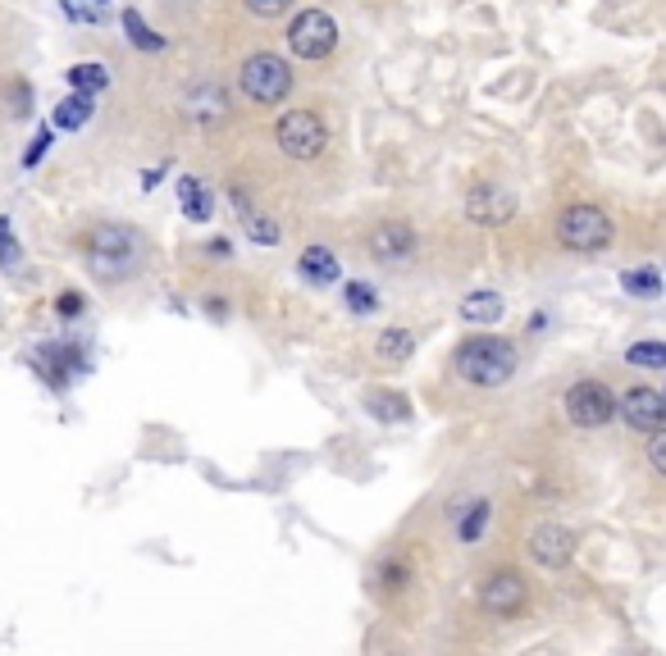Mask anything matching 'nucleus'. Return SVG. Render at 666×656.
Returning <instances> with one entry per match:
<instances>
[{"label":"nucleus","instance_id":"obj_17","mask_svg":"<svg viewBox=\"0 0 666 656\" xmlns=\"http://www.w3.org/2000/svg\"><path fill=\"white\" fill-rule=\"evenodd\" d=\"M302 274L311 283H339V256L329 247H306L302 251Z\"/></svg>","mask_w":666,"mask_h":656},{"label":"nucleus","instance_id":"obj_6","mask_svg":"<svg viewBox=\"0 0 666 656\" xmlns=\"http://www.w3.org/2000/svg\"><path fill=\"white\" fill-rule=\"evenodd\" d=\"M562 402H566V419L575 424V429H603V424L616 415V397H612L607 383H599V378L571 383Z\"/></svg>","mask_w":666,"mask_h":656},{"label":"nucleus","instance_id":"obj_9","mask_svg":"<svg viewBox=\"0 0 666 656\" xmlns=\"http://www.w3.org/2000/svg\"><path fill=\"white\" fill-rule=\"evenodd\" d=\"M479 606H485L489 615H516L525 606V579L516 570H498L489 574L485 584H479Z\"/></svg>","mask_w":666,"mask_h":656},{"label":"nucleus","instance_id":"obj_19","mask_svg":"<svg viewBox=\"0 0 666 656\" xmlns=\"http://www.w3.org/2000/svg\"><path fill=\"white\" fill-rule=\"evenodd\" d=\"M375 352H379L384 361H406V356L416 352V337L406 333V329H384L379 342H375Z\"/></svg>","mask_w":666,"mask_h":656},{"label":"nucleus","instance_id":"obj_7","mask_svg":"<svg viewBox=\"0 0 666 656\" xmlns=\"http://www.w3.org/2000/svg\"><path fill=\"white\" fill-rule=\"evenodd\" d=\"M288 46L298 60H324L339 46V23H333L324 10H302L288 28Z\"/></svg>","mask_w":666,"mask_h":656},{"label":"nucleus","instance_id":"obj_4","mask_svg":"<svg viewBox=\"0 0 666 656\" xmlns=\"http://www.w3.org/2000/svg\"><path fill=\"white\" fill-rule=\"evenodd\" d=\"M558 242L571 247V251L594 256V251H603L612 242V219L599 206H571L558 219Z\"/></svg>","mask_w":666,"mask_h":656},{"label":"nucleus","instance_id":"obj_23","mask_svg":"<svg viewBox=\"0 0 666 656\" xmlns=\"http://www.w3.org/2000/svg\"><path fill=\"white\" fill-rule=\"evenodd\" d=\"M124 32H128V42H133L137 51H160V46H165V37H156L152 28H146L137 10H124Z\"/></svg>","mask_w":666,"mask_h":656},{"label":"nucleus","instance_id":"obj_5","mask_svg":"<svg viewBox=\"0 0 666 656\" xmlns=\"http://www.w3.org/2000/svg\"><path fill=\"white\" fill-rule=\"evenodd\" d=\"M242 92L256 101V105H279L288 92H292V69L288 60L261 51V55H251L242 64Z\"/></svg>","mask_w":666,"mask_h":656},{"label":"nucleus","instance_id":"obj_8","mask_svg":"<svg viewBox=\"0 0 666 656\" xmlns=\"http://www.w3.org/2000/svg\"><path fill=\"white\" fill-rule=\"evenodd\" d=\"M516 215V197L498 183H479L470 197H466V219L470 223H485V228H502Z\"/></svg>","mask_w":666,"mask_h":656},{"label":"nucleus","instance_id":"obj_18","mask_svg":"<svg viewBox=\"0 0 666 656\" xmlns=\"http://www.w3.org/2000/svg\"><path fill=\"white\" fill-rule=\"evenodd\" d=\"M87 119H92V96H83V92H73V96H64V101L55 105V124H60V128L79 133Z\"/></svg>","mask_w":666,"mask_h":656},{"label":"nucleus","instance_id":"obj_21","mask_svg":"<svg viewBox=\"0 0 666 656\" xmlns=\"http://www.w3.org/2000/svg\"><path fill=\"white\" fill-rule=\"evenodd\" d=\"M69 83L87 96V92H101V87H110V73H105V64L87 60V64H73V69H69Z\"/></svg>","mask_w":666,"mask_h":656},{"label":"nucleus","instance_id":"obj_31","mask_svg":"<svg viewBox=\"0 0 666 656\" xmlns=\"http://www.w3.org/2000/svg\"><path fill=\"white\" fill-rule=\"evenodd\" d=\"M379 574H384V584H388V589H402V584H406V565H402V561H384Z\"/></svg>","mask_w":666,"mask_h":656},{"label":"nucleus","instance_id":"obj_14","mask_svg":"<svg viewBox=\"0 0 666 656\" xmlns=\"http://www.w3.org/2000/svg\"><path fill=\"white\" fill-rule=\"evenodd\" d=\"M461 320L466 324H479V329H493L502 320V296L498 292H470L461 301Z\"/></svg>","mask_w":666,"mask_h":656},{"label":"nucleus","instance_id":"obj_12","mask_svg":"<svg viewBox=\"0 0 666 656\" xmlns=\"http://www.w3.org/2000/svg\"><path fill=\"white\" fill-rule=\"evenodd\" d=\"M370 251H375L379 260L388 264H402V260H412L416 251V233H412V223L406 219H384L375 233H370Z\"/></svg>","mask_w":666,"mask_h":656},{"label":"nucleus","instance_id":"obj_32","mask_svg":"<svg viewBox=\"0 0 666 656\" xmlns=\"http://www.w3.org/2000/svg\"><path fill=\"white\" fill-rule=\"evenodd\" d=\"M206 256H210V260H229V256H233V242H229V238H215V242H206Z\"/></svg>","mask_w":666,"mask_h":656},{"label":"nucleus","instance_id":"obj_26","mask_svg":"<svg viewBox=\"0 0 666 656\" xmlns=\"http://www.w3.org/2000/svg\"><path fill=\"white\" fill-rule=\"evenodd\" d=\"M343 296H347V311H352V315H370V311H379L375 288H365V283H347V288H343Z\"/></svg>","mask_w":666,"mask_h":656},{"label":"nucleus","instance_id":"obj_25","mask_svg":"<svg viewBox=\"0 0 666 656\" xmlns=\"http://www.w3.org/2000/svg\"><path fill=\"white\" fill-rule=\"evenodd\" d=\"M625 365H639V369H666V342H635L625 352Z\"/></svg>","mask_w":666,"mask_h":656},{"label":"nucleus","instance_id":"obj_15","mask_svg":"<svg viewBox=\"0 0 666 656\" xmlns=\"http://www.w3.org/2000/svg\"><path fill=\"white\" fill-rule=\"evenodd\" d=\"M233 206H238V215H242V228H247L251 242H261V247H274V242H279V223H274L270 215H261V210H251L242 191H233Z\"/></svg>","mask_w":666,"mask_h":656},{"label":"nucleus","instance_id":"obj_28","mask_svg":"<svg viewBox=\"0 0 666 656\" xmlns=\"http://www.w3.org/2000/svg\"><path fill=\"white\" fill-rule=\"evenodd\" d=\"M648 460H653L657 475H666V429H657V434L648 438Z\"/></svg>","mask_w":666,"mask_h":656},{"label":"nucleus","instance_id":"obj_30","mask_svg":"<svg viewBox=\"0 0 666 656\" xmlns=\"http://www.w3.org/2000/svg\"><path fill=\"white\" fill-rule=\"evenodd\" d=\"M83 305H87V301H83L79 292H64V296L55 301V311H60L64 320H73V315H83Z\"/></svg>","mask_w":666,"mask_h":656},{"label":"nucleus","instance_id":"obj_24","mask_svg":"<svg viewBox=\"0 0 666 656\" xmlns=\"http://www.w3.org/2000/svg\"><path fill=\"white\" fill-rule=\"evenodd\" d=\"M621 288L631 296H657L662 292V274H657V269H625Z\"/></svg>","mask_w":666,"mask_h":656},{"label":"nucleus","instance_id":"obj_3","mask_svg":"<svg viewBox=\"0 0 666 656\" xmlns=\"http://www.w3.org/2000/svg\"><path fill=\"white\" fill-rule=\"evenodd\" d=\"M274 142H279V150L288 160H315L329 146V128L311 110H288L279 119V128H274Z\"/></svg>","mask_w":666,"mask_h":656},{"label":"nucleus","instance_id":"obj_13","mask_svg":"<svg viewBox=\"0 0 666 656\" xmlns=\"http://www.w3.org/2000/svg\"><path fill=\"white\" fill-rule=\"evenodd\" d=\"M225 114H229V96L219 92V87H197V92H188V119H192L197 128L225 124Z\"/></svg>","mask_w":666,"mask_h":656},{"label":"nucleus","instance_id":"obj_33","mask_svg":"<svg viewBox=\"0 0 666 656\" xmlns=\"http://www.w3.org/2000/svg\"><path fill=\"white\" fill-rule=\"evenodd\" d=\"M0 242H10V219H0Z\"/></svg>","mask_w":666,"mask_h":656},{"label":"nucleus","instance_id":"obj_11","mask_svg":"<svg viewBox=\"0 0 666 656\" xmlns=\"http://www.w3.org/2000/svg\"><path fill=\"white\" fill-rule=\"evenodd\" d=\"M616 410H621L625 424H631V429H639V434L666 429V402H662V393H653V388H631V393L616 402Z\"/></svg>","mask_w":666,"mask_h":656},{"label":"nucleus","instance_id":"obj_34","mask_svg":"<svg viewBox=\"0 0 666 656\" xmlns=\"http://www.w3.org/2000/svg\"><path fill=\"white\" fill-rule=\"evenodd\" d=\"M662 402H666V393H662Z\"/></svg>","mask_w":666,"mask_h":656},{"label":"nucleus","instance_id":"obj_10","mask_svg":"<svg viewBox=\"0 0 666 656\" xmlns=\"http://www.w3.org/2000/svg\"><path fill=\"white\" fill-rule=\"evenodd\" d=\"M530 556L543 565V570H562L571 556H575V533L566 524H539L530 533Z\"/></svg>","mask_w":666,"mask_h":656},{"label":"nucleus","instance_id":"obj_16","mask_svg":"<svg viewBox=\"0 0 666 656\" xmlns=\"http://www.w3.org/2000/svg\"><path fill=\"white\" fill-rule=\"evenodd\" d=\"M178 206H183V215L188 219H210V210H215V201H210V191H206V183L201 178H178Z\"/></svg>","mask_w":666,"mask_h":656},{"label":"nucleus","instance_id":"obj_29","mask_svg":"<svg viewBox=\"0 0 666 656\" xmlns=\"http://www.w3.org/2000/svg\"><path fill=\"white\" fill-rule=\"evenodd\" d=\"M288 6H292V0H247V10L261 14V19H279Z\"/></svg>","mask_w":666,"mask_h":656},{"label":"nucleus","instance_id":"obj_27","mask_svg":"<svg viewBox=\"0 0 666 656\" xmlns=\"http://www.w3.org/2000/svg\"><path fill=\"white\" fill-rule=\"evenodd\" d=\"M46 150H51V128H37V137H32V146H28V156H23V165L32 169L37 160L46 156Z\"/></svg>","mask_w":666,"mask_h":656},{"label":"nucleus","instance_id":"obj_22","mask_svg":"<svg viewBox=\"0 0 666 656\" xmlns=\"http://www.w3.org/2000/svg\"><path fill=\"white\" fill-rule=\"evenodd\" d=\"M489 529V501H475V507L461 511V524H457V538L461 543H479V533Z\"/></svg>","mask_w":666,"mask_h":656},{"label":"nucleus","instance_id":"obj_2","mask_svg":"<svg viewBox=\"0 0 666 656\" xmlns=\"http://www.w3.org/2000/svg\"><path fill=\"white\" fill-rule=\"evenodd\" d=\"M457 374L475 388H502V383L516 374V346L493 337V333H479L470 342L457 346Z\"/></svg>","mask_w":666,"mask_h":656},{"label":"nucleus","instance_id":"obj_1","mask_svg":"<svg viewBox=\"0 0 666 656\" xmlns=\"http://www.w3.org/2000/svg\"><path fill=\"white\" fill-rule=\"evenodd\" d=\"M142 256H146V242L128 223H101V228H92V238H87V264H92V274L105 279V283L128 279L133 269L142 264Z\"/></svg>","mask_w":666,"mask_h":656},{"label":"nucleus","instance_id":"obj_20","mask_svg":"<svg viewBox=\"0 0 666 656\" xmlns=\"http://www.w3.org/2000/svg\"><path fill=\"white\" fill-rule=\"evenodd\" d=\"M365 410L375 415V419H406L412 415V406H406V397L402 393H370V402H365Z\"/></svg>","mask_w":666,"mask_h":656}]
</instances>
